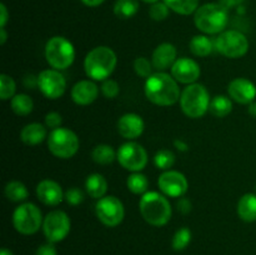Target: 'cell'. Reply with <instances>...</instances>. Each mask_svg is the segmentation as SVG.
I'll return each instance as SVG.
<instances>
[{"label":"cell","instance_id":"6da1fadb","mask_svg":"<svg viewBox=\"0 0 256 255\" xmlns=\"http://www.w3.org/2000/svg\"><path fill=\"white\" fill-rule=\"evenodd\" d=\"M145 95L152 104L170 106L180 100L182 92L172 75L158 72L150 75L145 82Z\"/></svg>","mask_w":256,"mask_h":255},{"label":"cell","instance_id":"7a4b0ae2","mask_svg":"<svg viewBox=\"0 0 256 255\" xmlns=\"http://www.w3.org/2000/svg\"><path fill=\"white\" fill-rule=\"evenodd\" d=\"M139 209L145 222L154 226H162L168 224L172 212L168 198L158 192H145L140 199Z\"/></svg>","mask_w":256,"mask_h":255},{"label":"cell","instance_id":"3957f363","mask_svg":"<svg viewBox=\"0 0 256 255\" xmlns=\"http://www.w3.org/2000/svg\"><path fill=\"white\" fill-rule=\"evenodd\" d=\"M118 58L114 50L108 46H96L90 50L84 60L85 72L94 80H106L115 70Z\"/></svg>","mask_w":256,"mask_h":255},{"label":"cell","instance_id":"277c9868","mask_svg":"<svg viewBox=\"0 0 256 255\" xmlns=\"http://www.w3.org/2000/svg\"><path fill=\"white\" fill-rule=\"evenodd\" d=\"M195 26L205 34H220L229 22L228 10L219 2H208L194 12Z\"/></svg>","mask_w":256,"mask_h":255},{"label":"cell","instance_id":"5b68a950","mask_svg":"<svg viewBox=\"0 0 256 255\" xmlns=\"http://www.w3.org/2000/svg\"><path fill=\"white\" fill-rule=\"evenodd\" d=\"M210 96L206 88L202 84H190L180 95V106L182 112L192 119L202 118L209 110Z\"/></svg>","mask_w":256,"mask_h":255},{"label":"cell","instance_id":"8992f818","mask_svg":"<svg viewBox=\"0 0 256 255\" xmlns=\"http://www.w3.org/2000/svg\"><path fill=\"white\" fill-rule=\"evenodd\" d=\"M48 64L56 70H65L74 62V45L64 36H52L45 45Z\"/></svg>","mask_w":256,"mask_h":255},{"label":"cell","instance_id":"52a82bcc","mask_svg":"<svg viewBox=\"0 0 256 255\" xmlns=\"http://www.w3.org/2000/svg\"><path fill=\"white\" fill-rule=\"evenodd\" d=\"M48 148L54 156L60 159H70L79 150V138L72 130L58 128L52 130L48 136Z\"/></svg>","mask_w":256,"mask_h":255},{"label":"cell","instance_id":"ba28073f","mask_svg":"<svg viewBox=\"0 0 256 255\" xmlns=\"http://www.w3.org/2000/svg\"><path fill=\"white\" fill-rule=\"evenodd\" d=\"M42 212L32 202H24L12 214V225L22 235L35 234L42 226Z\"/></svg>","mask_w":256,"mask_h":255},{"label":"cell","instance_id":"9c48e42d","mask_svg":"<svg viewBox=\"0 0 256 255\" xmlns=\"http://www.w3.org/2000/svg\"><path fill=\"white\" fill-rule=\"evenodd\" d=\"M215 49L224 56L238 59L244 56L249 50V40L238 30H226L220 32L214 42Z\"/></svg>","mask_w":256,"mask_h":255},{"label":"cell","instance_id":"30bf717a","mask_svg":"<svg viewBox=\"0 0 256 255\" xmlns=\"http://www.w3.org/2000/svg\"><path fill=\"white\" fill-rule=\"evenodd\" d=\"M70 219L62 210H52L42 222V232L49 242H59L64 240L70 232Z\"/></svg>","mask_w":256,"mask_h":255},{"label":"cell","instance_id":"8fae6325","mask_svg":"<svg viewBox=\"0 0 256 255\" xmlns=\"http://www.w3.org/2000/svg\"><path fill=\"white\" fill-rule=\"evenodd\" d=\"M116 159L124 169L139 172L146 166L148 152L140 144L129 142L122 144L116 152Z\"/></svg>","mask_w":256,"mask_h":255},{"label":"cell","instance_id":"7c38bea8","mask_svg":"<svg viewBox=\"0 0 256 255\" xmlns=\"http://www.w3.org/2000/svg\"><path fill=\"white\" fill-rule=\"evenodd\" d=\"M96 216L105 226L115 228L124 220L125 210L122 202L114 195H108L98 200L95 206Z\"/></svg>","mask_w":256,"mask_h":255},{"label":"cell","instance_id":"4fadbf2b","mask_svg":"<svg viewBox=\"0 0 256 255\" xmlns=\"http://www.w3.org/2000/svg\"><path fill=\"white\" fill-rule=\"evenodd\" d=\"M38 88L48 99H59L66 90V80L56 69L42 70L38 75Z\"/></svg>","mask_w":256,"mask_h":255},{"label":"cell","instance_id":"5bb4252c","mask_svg":"<svg viewBox=\"0 0 256 255\" xmlns=\"http://www.w3.org/2000/svg\"><path fill=\"white\" fill-rule=\"evenodd\" d=\"M160 192L170 198H182L189 189V184L182 172L166 170L158 179Z\"/></svg>","mask_w":256,"mask_h":255},{"label":"cell","instance_id":"9a60e30c","mask_svg":"<svg viewBox=\"0 0 256 255\" xmlns=\"http://www.w3.org/2000/svg\"><path fill=\"white\" fill-rule=\"evenodd\" d=\"M202 70L199 64L190 58H180L172 66V75L178 82L194 84L200 78Z\"/></svg>","mask_w":256,"mask_h":255},{"label":"cell","instance_id":"2e32d148","mask_svg":"<svg viewBox=\"0 0 256 255\" xmlns=\"http://www.w3.org/2000/svg\"><path fill=\"white\" fill-rule=\"evenodd\" d=\"M230 99L239 104H252L256 98V86L245 78H236L228 86Z\"/></svg>","mask_w":256,"mask_h":255},{"label":"cell","instance_id":"e0dca14e","mask_svg":"<svg viewBox=\"0 0 256 255\" xmlns=\"http://www.w3.org/2000/svg\"><path fill=\"white\" fill-rule=\"evenodd\" d=\"M36 196L42 204L55 206L60 204L65 198L62 186L56 182L50 179L42 180L36 186Z\"/></svg>","mask_w":256,"mask_h":255},{"label":"cell","instance_id":"ac0fdd59","mask_svg":"<svg viewBox=\"0 0 256 255\" xmlns=\"http://www.w3.org/2000/svg\"><path fill=\"white\" fill-rule=\"evenodd\" d=\"M144 120L140 115L134 114V112H128L122 115L118 122V130L119 134L125 139H136L144 132Z\"/></svg>","mask_w":256,"mask_h":255},{"label":"cell","instance_id":"d6986e66","mask_svg":"<svg viewBox=\"0 0 256 255\" xmlns=\"http://www.w3.org/2000/svg\"><path fill=\"white\" fill-rule=\"evenodd\" d=\"M98 95H99V88L92 80H80L72 89V102L82 106L94 102Z\"/></svg>","mask_w":256,"mask_h":255},{"label":"cell","instance_id":"ffe728a7","mask_svg":"<svg viewBox=\"0 0 256 255\" xmlns=\"http://www.w3.org/2000/svg\"><path fill=\"white\" fill-rule=\"evenodd\" d=\"M176 60V48L170 42H162L158 45L156 49L152 52V66L158 72H164L169 68L172 69Z\"/></svg>","mask_w":256,"mask_h":255},{"label":"cell","instance_id":"44dd1931","mask_svg":"<svg viewBox=\"0 0 256 255\" xmlns=\"http://www.w3.org/2000/svg\"><path fill=\"white\" fill-rule=\"evenodd\" d=\"M46 138V128L39 122H32V124L25 125L20 132V139L24 144L34 146L44 142Z\"/></svg>","mask_w":256,"mask_h":255},{"label":"cell","instance_id":"7402d4cb","mask_svg":"<svg viewBox=\"0 0 256 255\" xmlns=\"http://www.w3.org/2000/svg\"><path fill=\"white\" fill-rule=\"evenodd\" d=\"M238 215L246 222H256V194L248 192L238 202Z\"/></svg>","mask_w":256,"mask_h":255},{"label":"cell","instance_id":"603a6c76","mask_svg":"<svg viewBox=\"0 0 256 255\" xmlns=\"http://www.w3.org/2000/svg\"><path fill=\"white\" fill-rule=\"evenodd\" d=\"M85 189L86 192L94 199H102L108 192V182L102 174H90L85 180Z\"/></svg>","mask_w":256,"mask_h":255},{"label":"cell","instance_id":"cb8c5ba5","mask_svg":"<svg viewBox=\"0 0 256 255\" xmlns=\"http://www.w3.org/2000/svg\"><path fill=\"white\" fill-rule=\"evenodd\" d=\"M214 42L206 35H195L189 42L190 52L196 56H208L214 49Z\"/></svg>","mask_w":256,"mask_h":255},{"label":"cell","instance_id":"d4e9b609","mask_svg":"<svg viewBox=\"0 0 256 255\" xmlns=\"http://www.w3.org/2000/svg\"><path fill=\"white\" fill-rule=\"evenodd\" d=\"M232 110V99L225 95H216L210 102L209 112L216 118H225L229 115Z\"/></svg>","mask_w":256,"mask_h":255},{"label":"cell","instance_id":"484cf974","mask_svg":"<svg viewBox=\"0 0 256 255\" xmlns=\"http://www.w3.org/2000/svg\"><path fill=\"white\" fill-rule=\"evenodd\" d=\"M5 196L10 200V202H24L28 196H29V192H28L26 186L22 184V182L18 180H12L5 185Z\"/></svg>","mask_w":256,"mask_h":255},{"label":"cell","instance_id":"4316f807","mask_svg":"<svg viewBox=\"0 0 256 255\" xmlns=\"http://www.w3.org/2000/svg\"><path fill=\"white\" fill-rule=\"evenodd\" d=\"M139 10L138 0H116L114 4V14L120 19H130Z\"/></svg>","mask_w":256,"mask_h":255},{"label":"cell","instance_id":"83f0119b","mask_svg":"<svg viewBox=\"0 0 256 255\" xmlns=\"http://www.w3.org/2000/svg\"><path fill=\"white\" fill-rule=\"evenodd\" d=\"M170 10L180 15H190L199 8V0H164Z\"/></svg>","mask_w":256,"mask_h":255},{"label":"cell","instance_id":"f1b7e54d","mask_svg":"<svg viewBox=\"0 0 256 255\" xmlns=\"http://www.w3.org/2000/svg\"><path fill=\"white\" fill-rule=\"evenodd\" d=\"M10 106L12 110L16 115H24L30 114L32 112V108H34V102L32 99L26 94H16L10 102Z\"/></svg>","mask_w":256,"mask_h":255},{"label":"cell","instance_id":"f546056e","mask_svg":"<svg viewBox=\"0 0 256 255\" xmlns=\"http://www.w3.org/2000/svg\"><path fill=\"white\" fill-rule=\"evenodd\" d=\"M92 158L98 164L108 165L114 162L115 158H116V152H114V149L110 145L100 144L92 149Z\"/></svg>","mask_w":256,"mask_h":255},{"label":"cell","instance_id":"4dcf8cb0","mask_svg":"<svg viewBox=\"0 0 256 255\" xmlns=\"http://www.w3.org/2000/svg\"><path fill=\"white\" fill-rule=\"evenodd\" d=\"M128 189L134 194H142L148 192V188H149V180L144 174L140 172H134V174L129 175L126 180Z\"/></svg>","mask_w":256,"mask_h":255},{"label":"cell","instance_id":"1f68e13d","mask_svg":"<svg viewBox=\"0 0 256 255\" xmlns=\"http://www.w3.org/2000/svg\"><path fill=\"white\" fill-rule=\"evenodd\" d=\"M154 164L158 169L169 170L175 164V154L168 149L159 150L154 156Z\"/></svg>","mask_w":256,"mask_h":255},{"label":"cell","instance_id":"d6a6232c","mask_svg":"<svg viewBox=\"0 0 256 255\" xmlns=\"http://www.w3.org/2000/svg\"><path fill=\"white\" fill-rule=\"evenodd\" d=\"M192 242V232L188 228H182V229L176 230V232L172 236V249L176 250V252H182L185 248H188V245Z\"/></svg>","mask_w":256,"mask_h":255},{"label":"cell","instance_id":"836d02e7","mask_svg":"<svg viewBox=\"0 0 256 255\" xmlns=\"http://www.w3.org/2000/svg\"><path fill=\"white\" fill-rule=\"evenodd\" d=\"M16 84L14 79L6 74L0 75V98L2 100H9L15 96Z\"/></svg>","mask_w":256,"mask_h":255},{"label":"cell","instance_id":"e575fe53","mask_svg":"<svg viewBox=\"0 0 256 255\" xmlns=\"http://www.w3.org/2000/svg\"><path fill=\"white\" fill-rule=\"evenodd\" d=\"M152 62H150L146 58L139 56L134 60V70L140 78H149L152 74Z\"/></svg>","mask_w":256,"mask_h":255},{"label":"cell","instance_id":"d590c367","mask_svg":"<svg viewBox=\"0 0 256 255\" xmlns=\"http://www.w3.org/2000/svg\"><path fill=\"white\" fill-rule=\"evenodd\" d=\"M169 10L170 8L164 2H158L152 4V6H150L149 9V15L152 20H155V22H162V20L166 19L168 15H169Z\"/></svg>","mask_w":256,"mask_h":255},{"label":"cell","instance_id":"8d00e7d4","mask_svg":"<svg viewBox=\"0 0 256 255\" xmlns=\"http://www.w3.org/2000/svg\"><path fill=\"white\" fill-rule=\"evenodd\" d=\"M102 92L106 99H114L120 92L119 84L112 79L104 80L102 84Z\"/></svg>","mask_w":256,"mask_h":255},{"label":"cell","instance_id":"74e56055","mask_svg":"<svg viewBox=\"0 0 256 255\" xmlns=\"http://www.w3.org/2000/svg\"><path fill=\"white\" fill-rule=\"evenodd\" d=\"M65 200L70 205H79L84 200V192L79 188H72L65 192Z\"/></svg>","mask_w":256,"mask_h":255},{"label":"cell","instance_id":"f35d334b","mask_svg":"<svg viewBox=\"0 0 256 255\" xmlns=\"http://www.w3.org/2000/svg\"><path fill=\"white\" fill-rule=\"evenodd\" d=\"M45 125L50 129H58L62 125V115L56 112H48L45 116Z\"/></svg>","mask_w":256,"mask_h":255},{"label":"cell","instance_id":"ab89813d","mask_svg":"<svg viewBox=\"0 0 256 255\" xmlns=\"http://www.w3.org/2000/svg\"><path fill=\"white\" fill-rule=\"evenodd\" d=\"M35 255H58V252L55 245L52 242H48L46 244H42L38 248Z\"/></svg>","mask_w":256,"mask_h":255},{"label":"cell","instance_id":"60d3db41","mask_svg":"<svg viewBox=\"0 0 256 255\" xmlns=\"http://www.w3.org/2000/svg\"><path fill=\"white\" fill-rule=\"evenodd\" d=\"M178 210L182 214H188L192 210V202L186 198H180V200L178 202Z\"/></svg>","mask_w":256,"mask_h":255},{"label":"cell","instance_id":"b9f144b4","mask_svg":"<svg viewBox=\"0 0 256 255\" xmlns=\"http://www.w3.org/2000/svg\"><path fill=\"white\" fill-rule=\"evenodd\" d=\"M8 20H9V12H8L5 4H0V28H5Z\"/></svg>","mask_w":256,"mask_h":255},{"label":"cell","instance_id":"7bdbcfd3","mask_svg":"<svg viewBox=\"0 0 256 255\" xmlns=\"http://www.w3.org/2000/svg\"><path fill=\"white\" fill-rule=\"evenodd\" d=\"M240 2H242V0H220L219 4L222 5V6L228 10V9H230V8L235 6L236 4H239Z\"/></svg>","mask_w":256,"mask_h":255},{"label":"cell","instance_id":"ee69618b","mask_svg":"<svg viewBox=\"0 0 256 255\" xmlns=\"http://www.w3.org/2000/svg\"><path fill=\"white\" fill-rule=\"evenodd\" d=\"M82 2H84L86 6L95 8V6H99V5H102L105 0H82Z\"/></svg>","mask_w":256,"mask_h":255},{"label":"cell","instance_id":"f6af8a7d","mask_svg":"<svg viewBox=\"0 0 256 255\" xmlns=\"http://www.w3.org/2000/svg\"><path fill=\"white\" fill-rule=\"evenodd\" d=\"M174 144H175V146H176L179 150H182V152H186L188 150V145L185 144L182 140H175Z\"/></svg>","mask_w":256,"mask_h":255},{"label":"cell","instance_id":"bcb514c9","mask_svg":"<svg viewBox=\"0 0 256 255\" xmlns=\"http://www.w3.org/2000/svg\"><path fill=\"white\" fill-rule=\"evenodd\" d=\"M6 32H5V28H0V44L4 45L5 42H6Z\"/></svg>","mask_w":256,"mask_h":255},{"label":"cell","instance_id":"7dc6e473","mask_svg":"<svg viewBox=\"0 0 256 255\" xmlns=\"http://www.w3.org/2000/svg\"><path fill=\"white\" fill-rule=\"evenodd\" d=\"M249 114L252 115V118H256V102H252V104H249V109H248Z\"/></svg>","mask_w":256,"mask_h":255},{"label":"cell","instance_id":"c3c4849f","mask_svg":"<svg viewBox=\"0 0 256 255\" xmlns=\"http://www.w3.org/2000/svg\"><path fill=\"white\" fill-rule=\"evenodd\" d=\"M0 255H14V254H12V250L4 248V249H2V252H0Z\"/></svg>","mask_w":256,"mask_h":255},{"label":"cell","instance_id":"681fc988","mask_svg":"<svg viewBox=\"0 0 256 255\" xmlns=\"http://www.w3.org/2000/svg\"><path fill=\"white\" fill-rule=\"evenodd\" d=\"M144 2H148V4H154V2H158L159 0H142Z\"/></svg>","mask_w":256,"mask_h":255}]
</instances>
